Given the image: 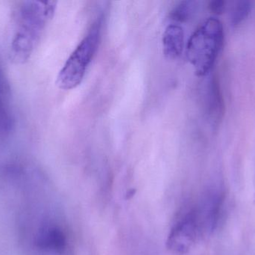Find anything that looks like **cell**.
<instances>
[{
    "label": "cell",
    "mask_w": 255,
    "mask_h": 255,
    "mask_svg": "<svg viewBox=\"0 0 255 255\" xmlns=\"http://www.w3.org/2000/svg\"><path fill=\"white\" fill-rule=\"evenodd\" d=\"M56 1H22L13 14L10 58L16 64L26 62L37 46L46 25L53 17Z\"/></svg>",
    "instance_id": "6da1fadb"
},
{
    "label": "cell",
    "mask_w": 255,
    "mask_h": 255,
    "mask_svg": "<svg viewBox=\"0 0 255 255\" xmlns=\"http://www.w3.org/2000/svg\"><path fill=\"white\" fill-rule=\"evenodd\" d=\"M224 43L220 19L209 17L195 30L187 42L186 55L198 76H206L214 67Z\"/></svg>",
    "instance_id": "7a4b0ae2"
},
{
    "label": "cell",
    "mask_w": 255,
    "mask_h": 255,
    "mask_svg": "<svg viewBox=\"0 0 255 255\" xmlns=\"http://www.w3.org/2000/svg\"><path fill=\"white\" fill-rule=\"evenodd\" d=\"M101 18L99 17L93 23L86 35L67 58L58 73L56 85L60 89L72 90L82 83L100 44Z\"/></svg>",
    "instance_id": "3957f363"
},
{
    "label": "cell",
    "mask_w": 255,
    "mask_h": 255,
    "mask_svg": "<svg viewBox=\"0 0 255 255\" xmlns=\"http://www.w3.org/2000/svg\"><path fill=\"white\" fill-rule=\"evenodd\" d=\"M201 230L197 210H192L172 228L166 241L167 248L178 254H186L193 247Z\"/></svg>",
    "instance_id": "277c9868"
},
{
    "label": "cell",
    "mask_w": 255,
    "mask_h": 255,
    "mask_svg": "<svg viewBox=\"0 0 255 255\" xmlns=\"http://www.w3.org/2000/svg\"><path fill=\"white\" fill-rule=\"evenodd\" d=\"M226 193L222 186H214L207 193L200 209L197 210L201 228L214 232L218 228L224 209Z\"/></svg>",
    "instance_id": "5b68a950"
},
{
    "label": "cell",
    "mask_w": 255,
    "mask_h": 255,
    "mask_svg": "<svg viewBox=\"0 0 255 255\" xmlns=\"http://www.w3.org/2000/svg\"><path fill=\"white\" fill-rule=\"evenodd\" d=\"M13 124L10 87L0 63V138L7 136L11 132Z\"/></svg>",
    "instance_id": "8992f818"
},
{
    "label": "cell",
    "mask_w": 255,
    "mask_h": 255,
    "mask_svg": "<svg viewBox=\"0 0 255 255\" xmlns=\"http://www.w3.org/2000/svg\"><path fill=\"white\" fill-rule=\"evenodd\" d=\"M35 245L42 251L61 254L67 247V238L58 226L46 225L40 228L36 235Z\"/></svg>",
    "instance_id": "52a82bcc"
},
{
    "label": "cell",
    "mask_w": 255,
    "mask_h": 255,
    "mask_svg": "<svg viewBox=\"0 0 255 255\" xmlns=\"http://www.w3.org/2000/svg\"><path fill=\"white\" fill-rule=\"evenodd\" d=\"M163 52L168 59L175 60L182 54L184 48V31L178 24H171L165 29L162 38Z\"/></svg>",
    "instance_id": "ba28073f"
},
{
    "label": "cell",
    "mask_w": 255,
    "mask_h": 255,
    "mask_svg": "<svg viewBox=\"0 0 255 255\" xmlns=\"http://www.w3.org/2000/svg\"><path fill=\"white\" fill-rule=\"evenodd\" d=\"M208 111L213 124L219 125L224 118L226 107L220 82L217 77L211 79L208 86Z\"/></svg>",
    "instance_id": "9c48e42d"
},
{
    "label": "cell",
    "mask_w": 255,
    "mask_h": 255,
    "mask_svg": "<svg viewBox=\"0 0 255 255\" xmlns=\"http://www.w3.org/2000/svg\"><path fill=\"white\" fill-rule=\"evenodd\" d=\"M197 4L195 1H180L169 12V19L178 23L187 22L197 10Z\"/></svg>",
    "instance_id": "30bf717a"
},
{
    "label": "cell",
    "mask_w": 255,
    "mask_h": 255,
    "mask_svg": "<svg viewBox=\"0 0 255 255\" xmlns=\"http://www.w3.org/2000/svg\"><path fill=\"white\" fill-rule=\"evenodd\" d=\"M251 11V1H237L231 11V23L233 26H238L249 17Z\"/></svg>",
    "instance_id": "8fae6325"
},
{
    "label": "cell",
    "mask_w": 255,
    "mask_h": 255,
    "mask_svg": "<svg viewBox=\"0 0 255 255\" xmlns=\"http://www.w3.org/2000/svg\"><path fill=\"white\" fill-rule=\"evenodd\" d=\"M209 10L215 14H221L225 11L226 9V1L222 0H214L210 1L208 4Z\"/></svg>",
    "instance_id": "7c38bea8"
},
{
    "label": "cell",
    "mask_w": 255,
    "mask_h": 255,
    "mask_svg": "<svg viewBox=\"0 0 255 255\" xmlns=\"http://www.w3.org/2000/svg\"><path fill=\"white\" fill-rule=\"evenodd\" d=\"M133 194H134V192H133V190H131V191L128 192L127 194L128 199H130V196H133Z\"/></svg>",
    "instance_id": "4fadbf2b"
}]
</instances>
